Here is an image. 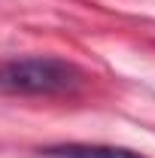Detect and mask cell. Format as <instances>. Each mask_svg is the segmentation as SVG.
<instances>
[{
	"instance_id": "cell-1",
	"label": "cell",
	"mask_w": 155,
	"mask_h": 158,
	"mask_svg": "<svg viewBox=\"0 0 155 158\" xmlns=\"http://www.w3.org/2000/svg\"><path fill=\"white\" fill-rule=\"evenodd\" d=\"M82 70L76 64L52 55L0 61V94H70L82 85Z\"/></svg>"
},
{
	"instance_id": "cell-2",
	"label": "cell",
	"mask_w": 155,
	"mask_h": 158,
	"mask_svg": "<svg viewBox=\"0 0 155 158\" xmlns=\"http://www.w3.org/2000/svg\"><path fill=\"white\" fill-rule=\"evenodd\" d=\"M43 158H146L125 149V146H103V143H61V146H46L40 149Z\"/></svg>"
}]
</instances>
